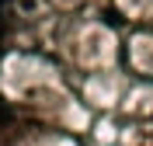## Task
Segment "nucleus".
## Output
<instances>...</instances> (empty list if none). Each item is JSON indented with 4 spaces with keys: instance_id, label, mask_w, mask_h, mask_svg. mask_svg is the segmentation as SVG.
<instances>
[{
    "instance_id": "f257e3e1",
    "label": "nucleus",
    "mask_w": 153,
    "mask_h": 146,
    "mask_svg": "<svg viewBox=\"0 0 153 146\" xmlns=\"http://www.w3.org/2000/svg\"><path fill=\"white\" fill-rule=\"evenodd\" d=\"M7 118H10V108L4 104V101H0V122H7Z\"/></svg>"
}]
</instances>
